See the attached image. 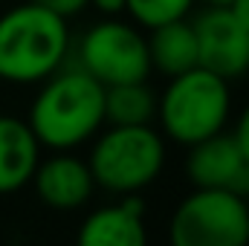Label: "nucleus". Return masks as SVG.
I'll list each match as a JSON object with an SVG mask.
<instances>
[{
  "mask_svg": "<svg viewBox=\"0 0 249 246\" xmlns=\"http://www.w3.org/2000/svg\"><path fill=\"white\" fill-rule=\"evenodd\" d=\"M229 107V81L200 64L180 75H171V84L157 99V116L165 136H171L180 145H194L223 130Z\"/></svg>",
  "mask_w": 249,
  "mask_h": 246,
  "instance_id": "obj_3",
  "label": "nucleus"
},
{
  "mask_svg": "<svg viewBox=\"0 0 249 246\" xmlns=\"http://www.w3.org/2000/svg\"><path fill=\"white\" fill-rule=\"evenodd\" d=\"M168 235L174 246H244L249 244L247 200L229 188H197L177 206Z\"/></svg>",
  "mask_w": 249,
  "mask_h": 246,
  "instance_id": "obj_5",
  "label": "nucleus"
},
{
  "mask_svg": "<svg viewBox=\"0 0 249 246\" xmlns=\"http://www.w3.org/2000/svg\"><path fill=\"white\" fill-rule=\"evenodd\" d=\"M229 12L249 29V0H232V3H229Z\"/></svg>",
  "mask_w": 249,
  "mask_h": 246,
  "instance_id": "obj_18",
  "label": "nucleus"
},
{
  "mask_svg": "<svg viewBox=\"0 0 249 246\" xmlns=\"http://www.w3.org/2000/svg\"><path fill=\"white\" fill-rule=\"evenodd\" d=\"M96 185L113 194H136L154 183L165 165V142L151 124H113L90 151Z\"/></svg>",
  "mask_w": 249,
  "mask_h": 246,
  "instance_id": "obj_4",
  "label": "nucleus"
},
{
  "mask_svg": "<svg viewBox=\"0 0 249 246\" xmlns=\"http://www.w3.org/2000/svg\"><path fill=\"white\" fill-rule=\"evenodd\" d=\"M206 3H209V6H229L232 0H206Z\"/></svg>",
  "mask_w": 249,
  "mask_h": 246,
  "instance_id": "obj_19",
  "label": "nucleus"
},
{
  "mask_svg": "<svg viewBox=\"0 0 249 246\" xmlns=\"http://www.w3.org/2000/svg\"><path fill=\"white\" fill-rule=\"evenodd\" d=\"M145 41H148L151 70H160L168 78L197 67V38H194V26L186 18L151 26V38Z\"/></svg>",
  "mask_w": 249,
  "mask_h": 246,
  "instance_id": "obj_12",
  "label": "nucleus"
},
{
  "mask_svg": "<svg viewBox=\"0 0 249 246\" xmlns=\"http://www.w3.org/2000/svg\"><path fill=\"white\" fill-rule=\"evenodd\" d=\"M41 162V142L20 119L0 116V194H12L26 183Z\"/></svg>",
  "mask_w": 249,
  "mask_h": 246,
  "instance_id": "obj_11",
  "label": "nucleus"
},
{
  "mask_svg": "<svg viewBox=\"0 0 249 246\" xmlns=\"http://www.w3.org/2000/svg\"><path fill=\"white\" fill-rule=\"evenodd\" d=\"M70 53L67 18L38 0L0 15V78L9 84H38L58 72Z\"/></svg>",
  "mask_w": 249,
  "mask_h": 246,
  "instance_id": "obj_2",
  "label": "nucleus"
},
{
  "mask_svg": "<svg viewBox=\"0 0 249 246\" xmlns=\"http://www.w3.org/2000/svg\"><path fill=\"white\" fill-rule=\"evenodd\" d=\"M78 67L105 87L124 81H145L151 72L148 41L130 23L107 18L90 26L78 44Z\"/></svg>",
  "mask_w": 249,
  "mask_h": 246,
  "instance_id": "obj_6",
  "label": "nucleus"
},
{
  "mask_svg": "<svg viewBox=\"0 0 249 246\" xmlns=\"http://www.w3.org/2000/svg\"><path fill=\"white\" fill-rule=\"evenodd\" d=\"M32 183H35L38 197L44 200V206L58 209V211H72V209L84 206L96 188L90 165L78 157L64 154V151L38 162Z\"/></svg>",
  "mask_w": 249,
  "mask_h": 246,
  "instance_id": "obj_9",
  "label": "nucleus"
},
{
  "mask_svg": "<svg viewBox=\"0 0 249 246\" xmlns=\"http://www.w3.org/2000/svg\"><path fill=\"white\" fill-rule=\"evenodd\" d=\"M124 200L116 206H105L93 211L81 229L78 244L84 246H142L145 232V203L136 194H122Z\"/></svg>",
  "mask_w": 249,
  "mask_h": 246,
  "instance_id": "obj_10",
  "label": "nucleus"
},
{
  "mask_svg": "<svg viewBox=\"0 0 249 246\" xmlns=\"http://www.w3.org/2000/svg\"><path fill=\"white\" fill-rule=\"evenodd\" d=\"M247 214H249V194H247Z\"/></svg>",
  "mask_w": 249,
  "mask_h": 246,
  "instance_id": "obj_20",
  "label": "nucleus"
},
{
  "mask_svg": "<svg viewBox=\"0 0 249 246\" xmlns=\"http://www.w3.org/2000/svg\"><path fill=\"white\" fill-rule=\"evenodd\" d=\"M26 124L53 151L78 148L105 124V84L81 67L53 72L44 78Z\"/></svg>",
  "mask_w": 249,
  "mask_h": 246,
  "instance_id": "obj_1",
  "label": "nucleus"
},
{
  "mask_svg": "<svg viewBox=\"0 0 249 246\" xmlns=\"http://www.w3.org/2000/svg\"><path fill=\"white\" fill-rule=\"evenodd\" d=\"M157 116V96L145 81H124L105 87V122L151 124Z\"/></svg>",
  "mask_w": 249,
  "mask_h": 246,
  "instance_id": "obj_13",
  "label": "nucleus"
},
{
  "mask_svg": "<svg viewBox=\"0 0 249 246\" xmlns=\"http://www.w3.org/2000/svg\"><path fill=\"white\" fill-rule=\"evenodd\" d=\"M194 0H124V12L133 15L139 26H160L177 18H186Z\"/></svg>",
  "mask_w": 249,
  "mask_h": 246,
  "instance_id": "obj_14",
  "label": "nucleus"
},
{
  "mask_svg": "<svg viewBox=\"0 0 249 246\" xmlns=\"http://www.w3.org/2000/svg\"><path fill=\"white\" fill-rule=\"evenodd\" d=\"M197 64L223 75L226 81L249 72V29L229 12V6H209L197 15Z\"/></svg>",
  "mask_w": 249,
  "mask_h": 246,
  "instance_id": "obj_7",
  "label": "nucleus"
},
{
  "mask_svg": "<svg viewBox=\"0 0 249 246\" xmlns=\"http://www.w3.org/2000/svg\"><path fill=\"white\" fill-rule=\"evenodd\" d=\"M235 142H238V148H241V154L247 157L249 162V105L244 107V113H241V119H238V124H235Z\"/></svg>",
  "mask_w": 249,
  "mask_h": 246,
  "instance_id": "obj_16",
  "label": "nucleus"
},
{
  "mask_svg": "<svg viewBox=\"0 0 249 246\" xmlns=\"http://www.w3.org/2000/svg\"><path fill=\"white\" fill-rule=\"evenodd\" d=\"M90 6H96L102 15H110V18L124 12V0H90Z\"/></svg>",
  "mask_w": 249,
  "mask_h": 246,
  "instance_id": "obj_17",
  "label": "nucleus"
},
{
  "mask_svg": "<svg viewBox=\"0 0 249 246\" xmlns=\"http://www.w3.org/2000/svg\"><path fill=\"white\" fill-rule=\"evenodd\" d=\"M38 3H44L47 9H53L61 18H72V15H78L81 9L90 6V0H38Z\"/></svg>",
  "mask_w": 249,
  "mask_h": 246,
  "instance_id": "obj_15",
  "label": "nucleus"
},
{
  "mask_svg": "<svg viewBox=\"0 0 249 246\" xmlns=\"http://www.w3.org/2000/svg\"><path fill=\"white\" fill-rule=\"evenodd\" d=\"M186 174L194 188H229L247 200L249 194V162L241 154L232 133H212L188 145Z\"/></svg>",
  "mask_w": 249,
  "mask_h": 246,
  "instance_id": "obj_8",
  "label": "nucleus"
}]
</instances>
